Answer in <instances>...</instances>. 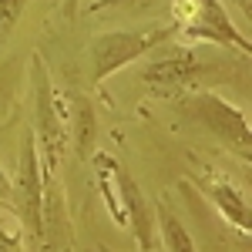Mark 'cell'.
Listing matches in <instances>:
<instances>
[{"instance_id": "obj_1", "label": "cell", "mask_w": 252, "mask_h": 252, "mask_svg": "<svg viewBox=\"0 0 252 252\" xmlns=\"http://www.w3.org/2000/svg\"><path fill=\"white\" fill-rule=\"evenodd\" d=\"M172 27L175 34L198 40H215L225 47H239L242 54H249V40L239 34L232 17L225 14V7L219 0H172Z\"/></svg>"}, {"instance_id": "obj_2", "label": "cell", "mask_w": 252, "mask_h": 252, "mask_svg": "<svg viewBox=\"0 0 252 252\" xmlns=\"http://www.w3.org/2000/svg\"><path fill=\"white\" fill-rule=\"evenodd\" d=\"M168 37H175L172 24H168V27H158V31H138V34L118 31V34L97 37L94 47H91V58H94V81L111 78L115 71H121L125 64H131V61H138V58H145L152 47L165 44Z\"/></svg>"}, {"instance_id": "obj_3", "label": "cell", "mask_w": 252, "mask_h": 252, "mask_svg": "<svg viewBox=\"0 0 252 252\" xmlns=\"http://www.w3.org/2000/svg\"><path fill=\"white\" fill-rule=\"evenodd\" d=\"M185 108H189V111H192V115L198 118L219 141H222V145H229V148H235L242 158H249L252 131H249L246 115H242L239 108H232L229 101H222V97L212 94V91H198V94H192Z\"/></svg>"}, {"instance_id": "obj_4", "label": "cell", "mask_w": 252, "mask_h": 252, "mask_svg": "<svg viewBox=\"0 0 252 252\" xmlns=\"http://www.w3.org/2000/svg\"><path fill=\"white\" fill-rule=\"evenodd\" d=\"M10 198H14V209L24 215L27 229L34 235H44V172H40L34 138L24 141L20 172H17V178L10 182Z\"/></svg>"}, {"instance_id": "obj_5", "label": "cell", "mask_w": 252, "mask_h": 252, "mask_svg": "<svg viewBox=\"0 0 252 252\" xmlns=\"http://www.w3.org/2000/svg\"><path fill=\"white\" fill-rule=\"evenodd\" d=\"M34 81H37V128H40V148H44V165L54 168L58 165L61 152H64V141H67V118L61 115L58 97L51 91V81L47 71H40V61H34Z\"/></svg>"}, {"instance_id": "obj_6", "label": "cell", "mask_w": 252, "mask_h": 252, "mask_svg": "<svg viewBox=\"0 0 252 252\" xmlns=\"http://www.w3.org/2000/svg\"><path fill=\"white\" fill-rule=\"evenodd\" d=\"M209 64H202V58L195 54V51H168L165 58L152 61L145 71H141V78L148 81V84H155L161 91H185V88H192L195 81L202 78V71H205Z\"/></svg>"}, {"instance_id": "obj_7", "label": "cell", "mask_w": 252, "mask_h": 252, "mask_svg": "<svg viewBox=\"0 0 252 252\" xmlns=\"http://www.w3.org/2000/svg\"><path fill=\"white\" fill-rule=\"evenodd\" d=\"M205 185V192L212 198V205L219 212L225 215L229 222H232L235 229H242V232H249L252 229V215H249V198L232 189V182H202Z\"/></svg>"}, {"instance_id": "obj_8", "label": "cell", "mask_w": 252, "mask_h": 252, "mask_svg": "<svg viewBox=\"0 0 252 252\" xmlns=\"http://www.w3.org/2000/svg\"><path fill=\"white\" fill-rule=\"evenodd\" d=\"M155 209H158V229H161V239H165V249L168 252H198L189 229H185V222L168 209L165 198H158Z\"/></svg>"}, {"instance_id": "obj_9", "label": "cell", "mask_w": 252, "mask_h": 252, "mask_svg": "<svg viewBox=\"0 0 252 252\" xmlns=\"http://www.w3.org/2000/svg\"><path fill=\"white\" fill-rule=\"evenodd\" d=\"M67 128L74 131L78 155H88V148L94 141V111H91L88 101H78V111H74V118H67Z\"/></svg>"}, {"instance_id": "obj_10", "label": "cell", "mask_w": 252, "mask_h": 252, "mask_svg": "<svg viewBox=\"0 0 252 252\" xmlns=\"http://www.w3.org/2000/svg\"><path fill=\"white\" fill-rule=\"evenodd\" d=\"M0 252H20V239L10 235L3 225H0Z\"/></svg>"}, {"instance_id": "obj_11", "label": "cell", "mask_w": 252, "mask_h": 252, "mask_svg": "<svg viewBox=\"0 0 252 252\" xmlns=\"http://www.w3.org/2000/svg\"><path fill=\"white\" fill-rule=\"evenodd\" d=\"M0 198H10V178L3 168H0Z\"/></svg>"}, {"instance_id": "obj_12", "label": "cell", "mask_w": 252, "mask_h": 252, "mask_svg": "<svg viewBox=\"0 0 252 252\" xmlns=\"http://www.w3.org/2000/svg\"><path fill=\"white\" fill-rule=\"evenodd\" d=\"M104 3H121V0H104Z\"/></svg>"}, {"instance_id": "obj_13", "label": "cell", "mask_w": 252, "mask_h": 252, "mask_svg": "<svg viewBox=\"0 0 252 252\" xmlns=\"http://www.w3.org/2000/svg\"><path fill=\"white\" fill-rule=\"evenodd\" d=\"M71 3H74V0H71Z\"/></svg>"}, {"instance_id": "obj_14", "label": "cell", "mask_w": 252, "mask_h": 252, "mask_svg": "<svg viewBox=\"0 0 252 252\" xmlns=\"http://www.w3.org/2000/svg\"><path fill=\"white\" fill-rule=\"evenodd\" d=\"M148 252H152V249H148Z\"/></svg>"}]
</instances>
